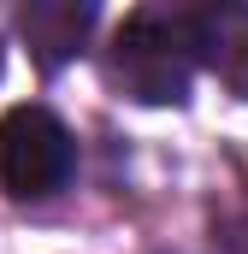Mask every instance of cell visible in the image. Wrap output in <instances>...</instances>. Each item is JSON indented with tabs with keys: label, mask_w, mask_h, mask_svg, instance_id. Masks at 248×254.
<instances>
[{
	"label": "cell",
	"mask_w": 248,
	"mask_h": 254,
	"mask_svg": "<svg viewBox=\"0 0 248 254\" xmlns=\"http://www.w3.org/2000/svg\"><path fill=\"white\" fill-rule=\"evenodd\" d=\"M189 77H195L189 12L136 6V12L119 24L113 48H107V83L119 89L124 101L178 107V101H189Z\"/></svg>",
	"instance_id": "obj_1"
},
{
	"label": "cell",
	"mask_w": 248,
	"mask_h": 254,
	"mask_svg": "<svg viewBox=\"0 0 248 254\" xmlns=\"http://www.w3.org/2000/svg\"><path fill=\"white\" fill-rule=\"evenodd\" d=\"M189 42H195V65H207L237 101H248V6L219 0L189 12Z\"/></svg>",
	"instance_id": "obj_4"
},
{
	"label": "cell",
	"mask_w": 248,
	"mask_h": 254,
	"mask_svg": "<svg viewBox=\"0 0 248 254\" xmlns=\"http://www.w3.org/2000/svg\"><path fill=\"white\" fill-rule=\"evenodd\" d=\"M95 24H101V6H95V0H30V6L18 12L24 48H30L36 71H48V77L65 71V65L89 48Z\"/></svg>",
	"instance_id": "obj_3"
},
{
	"label": "cell",
	"mask_w": 248,
	"mask_h": 254,
	"mask_svg": "<svg viewBox=\"0 0 248 254\" xmlns=\"http://www.w3.org/2000/svg\"><path fill=\"white\" fill-rule=\"evenodd\" d=\"M77 172V142L60 113L48 107H12L0 119V190L18 201H48Z\"/></svg>",
	"instance_id": "obj_2"
}]
</instances>
